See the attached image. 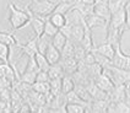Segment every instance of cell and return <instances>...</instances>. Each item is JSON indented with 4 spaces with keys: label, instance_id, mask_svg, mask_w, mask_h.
<instances>
[{
    "label": "cell",
    "instance_id": "cell-11",
    "mask_svg": "<svg viewBox=\"0 0 130 113\" xmlns=\"http://www.w3.org/2000/svg\"><path fill=\"white\" fill-rule=\"evenodd\" d=\"M32 89L37 92L48 95L51 92V82L49 81H36L35 84L32 85Z\"/></svg>",
    "mask_w": 130,
    "mask_h": 113
},
{
    "label": "cell",
    "instance_id": "cell-24",
    "mask_svg": "<svg viewBox=\"0 0 130 113\" xmlns=\"http://www.w3.org/2000/svg\"><path fill=\"white\" fill-rule=\"evenodd\" d=\"M81 3L85 4V5H94L96 0H81Z\"/></svg>",
    "mask_w": 130,
    "mask_h": 113
},
{
    "label": "cell",
    "instance_id": "cell-13",
    "mask_svg": "<svg viewBox=\"0 0 130 113\" xmlns=\"http://www.w3.org/2000/svg\"><path fill=\"white\" fill-rule=\"evenodd\" d=\"M109 103L106 102V100H94L92 102V106H91V109L93 112H106L108 111Z\"/></svg>",
    "mask_w": 130,
    "mask_h": 113
},
{
    "label": "cell",
    "instance_id": "cell-16",
    "mask_svg": "<svg viewBox=\"0 0 130 113\" xmlns=\"http://www.w3.org/2000/svg\"><path fill=\"white\" fill-rule=\"evenodd\" d=\"M75 90V84L72 81V79H70L69 76H65L63 78V81H61V92L63 93H69Z\"/></svg>",
    "mask_w": 130,
    "mask_h": 113
},
{
    "label": "cell",
    "instance_id": "cell-22",
    "mask_svg": "<svg viewBox=\"0 0 130 113\" xmlns=\"http://www.w3.org/2000/svg\"><path fill=\"white\" fill-rule=\"evenodd\" d=\"M61 52H63V53H61L63 58H74V56H75V48H74V46L70 44L69 42L65 44V47L63 48Z\"/></svg>",
    "mask_w": 130,
    "mask_h": 113
},
{
    "label": "cell",
    "instance_id": "cell-20",
    "mask_svg": "<svg viewBox=\"0 0 130 113\" xmlns=\"http://www.w3.org/2000/svg\"><path fill=\"white\" fill-rule=\"evenodd\" d=\"M65 112H86V107L80 106V103H74V102H69L66 106H65Z\"/></svg>",
    "mask_w": 130,
    "mask_h": 113
},
{
    "label": "cell",
    "instance_id": "cell-17",
    "mask_svg": "<svg viewBox=\"0 0 130 113\" xmlns=\"http://www.w3.org/2000/svg\"><path fill=\"white\" fill-rule=\"evenodd\" d=\"M72 4H74L72 1H61V3H59V4L55 5V7H54V10H53V12H52V14L58 12V14L64 15L65 12H68V11L70 10V7H71Z\"/></svg>",
    "mask_w": 130,
    "mask_h": 113
},
{
    "label": "cell",
    "instance_id": "cell-10",
    "mask_svg": "<svg viewBox=\"0 0 130 113\" xmlns=\"http://www.w3.org/2000/svg\"><path fill=\"white\" fill-rule=\"evenodd\" d=\"M35 60H36L37 65H38V68H39V70H43V71H48L51 69V63L48 62V59L45 58L43 53H41V52H38L36 55H35Z\"/></svg>",
    "mask_w": 130,
    "mask_h": 113
},
{
    "label": "cell",
    "instance_id": "cell-8",
    "mask_svg": "<svg viewBox=\"0 0 130 113\" xmlns=\"http://www.w3.org/2000/svg\"><path fill=\"white\" fill-rule=\"evenodd\" d=\"M60 64V63H59ZM61 68L64 73H75L79 70V64L74 58H64L63 63H61Z\"/></svg>",
    "mask_w": 130,
    "mask_h": 113
},
{
    "label": "cell",
    "instance_id": "cell-3",
    "mask_svg": "<svg viewBox=\"0 0 130 113\" xmlns=\"http://www.w3.org/2000/svg\"><path fill=\"white\" fill-rule=\"evenodd\" d=\"M96 85L101 90H103V91H106V92H109V91L112 92L114 90V87H116V84L113 82V80L109 78L104 71L102 73L100 76L96 78Z\"/></svg>",
    "mask_w": 130,
    "mask_h": 113
},
{
    "label": "cell",
    "instance_id": "cell-19",
    "mask_svg": "<svg viewBox=\"0 0 130 113\" xmlns=\"http://www.w3.org/2000/svg\"><path fill=\"white\" fill-rule=\"evenodd\" d=\"M64 73L63 68L60 64H54L52 65L51 69L48 70V75H49V79H55V78H61V74Z\"/></svg>",
    "mask_w": 130,
    "mask_h": 113
},
{
    "label": "cell",
    "instance_id": "cell-4",
    "mask_svg": "<svg viewBox=\"0 0 130 113\" xmlns=\"http://www.w3.org/2000/svg\"><path fill=\"white\" fill-rule=\"evenodd\" d=\"M93 14L97 16H101L104 20H109L110 16H112V11L109 9V5L106 1H100V3H96L93 5Z\"/></svg>",
    "mask_w": 130,
    "mask_h": 113
},
{
    "label": "cell",
    "instance_id": "cell-6",
    "mask_svg": "<svg viewBox=\"0 0 130 113\" xmlns=\"http://www.w3.org/2000/svg\"><path fill=\"white\" fill-rule=\"evenodd\" d=\"M91 52L98 53V54H101V55L106 56V58H108V59L112 60L114 54H116V48H114L113 43L108 42V43H106V44H103V46H101V47H98V48H93Z\"/></svg>",
    "mask_w": 130,
    "mask_h": 113
},
{
    "label": "cell",
    "instance_id": "cell-25",
    "mask_svg": "<svg viewBox=\"0 0 130 113\" xmlns=\"http://www.w3.org/2000/svg\"><path fill=\"white\" fill-rule=\"evenodd\" d=\"M63 1H72V0H63Z\"/></svg>",
    "mask_w": 130,
    "mask_h": 113
},
{
    "label": "cell",
    "instance_id": "cell-1",
    "mask_svg": "<svg viewBox=\"0 0 130 113\" xmlns=\"http://www.w3.org/2000/svg\"><path fill=\"white\" fill-rule=\"evenodd\" d=\"M9 9H10V17H9V21H10V25L14 30H20L23 26H26L27 23L31 20V15L27 11H23V10H20L15 6L12 3H9Z\"/></svg>",
    "mask_w": 130,
    "mask_h": 113
},
{
    "label": "cell",
    "instance_id": "cell-15",
    "mask_svg": "<svg viewBox=\"0 0 130 113\" xmlns=\"http://www.w3.org/2000/svg\"><path fill=\"white\" fill-rule=\"evenodd\" d=\"M61 81H63V78H55L49 80V82H51V92L53 96H57L59 93H61Z\"/></svg>",
    "mask_w": 130,
    "mask_h": 113
},
{
    "label": "cell",
    "instance_id": "cell-26",
    "mask_svg": "<svg viewBox=\"0 0 130 113\" xmlns=\"http://www.w3.org/2000/svg\"><path fill=\"white\" fill-rule=\"evenodd\" d=\"M102 1H109V0H102Z\"/></svg>",
    "mask_w": 130,
    "mask_h": 113
},
{
    "label": "cell",
    "instance_id": "cell-14",
    "mask_svg": "<svg viewBox=\"0 0 130 113\" xmlns=\"http://www.w3.org/2000/svg\"><path fill=\"white\" fill-rule=\"evenodd\" d=\"M0 60L10 64V46L6 43L0 42Z\"/></svg>",
    "mask_w": 130,
    "mask_h": 113
},
{
    "label": "cell",
    "instance_id": "cell-21",
    "mask_svg": "<svg viewBox=\"0 0 130 113\" xmlns=\"http://www.w3.org/2000/svg\"><path fill=\"white\" fill-rule=\"evenodd\" d=\"M59 31V28L57 26H54L53 23L51 22V20L45 21V26H44V35L49 36V37H53L57 32Z\"/></svg>",
    "mask_w": 130,
    "mask_h": 113
},
{
    "label": "cell",
    "instance_id": "cell-2",
    "mask_svg": "<svg viewBox=\"0 0 130 113\" xmlns=\"http://www.w3.org/2000/svg\"><path fill=\"white\" fill-rule=\"evenodd\" d=\"M29 9H32L33 14L39 16V15H48L52 14L55 5L52 4V3H48V1H35L32 3L31 5H28Z\"/></svg>",
    "mask_w": 130,
    "mask_h": 113
},
{
    "label": "cell",
    "instance_id": "cell-18",
    "mask_svg": "<svg viewBox=\"0 0 130 113\" xmlns=\"http://www.w3.org/2000/svg\"><path fill=\"white\" fill-rule=\"evenodd\" d=\"M0 42L1 43H6L9 46H16L17 44V41L14 36L11 33H7V32H4V31H0Z\"/></svg>",
    "mask_w": 130,
    "mask_h": 113
},
{
    "label": "cell",
    "instance_id": "cell-12",
    "mask_svg": "<svg viewBox=\"0 0 130 113\" xmlns=\"http://www.w3.org/2000/svg\"><path fill=\"white\" fill-rule=\"evenodd\" d=\"M49 20H51V22L54 26H57L58 28H64L66 26V20H65V16L63 14L54 12V14H52Z\"/></svg>",
    "mask_w": 130,
    "mask_h": 113
},
{
    "label": "cell",
    "instance_id": "cell-23",
    "mask_svg": "<svg viewBox=\"0 0 130 113\" xmlns=\"http://www.w3.org/2000/svg\"><path fill=\"white\" fill-rule=\"evenodd\" d=\"M49 75H48V71H43V70H39L38 74H37V78L36 81H49Z\"/></svg>",
    "mask_w": 130,
    "mask_h": 113
},
{
    "label": "cell",
    "instance_id": "cell-7",
    "mask_svg": "<svg viewBox=\"0 0 130 113\" xmlns=\"http://www.w3.org/2000/svg\"><path fill=\"white\" fill-rule=\"evenodd\" d=\"M44 55L48 59V62L51 63V65H54V64H58L60 60V50H58L53 46V43H51L45 50Z\"/></svg>",
    "mask_w": 130,
    "mask_h": 113
},
{
    "label": "cell",
    "instance_id": "cell-9",
    "mask_svg": "<svg viewBox=\"0 0 130 113\" xmlns=\"http://www.w3.org/2000/svg\"><path fill=\"white\" fill-rule=\"evenodd\" d=\"M53 46L57 48L58 50H63V48L65 47V44L68 43V38H66V35L64 32H57L55 35L53 36Z\"/></svg>",
    "mask_w": 130,
    "mask_h": 113
},
{
    "label": "cell",
    "instance_id": "cell-5",
    "mask_svg": "<svg viewBox=\"0 0 130 113\" xmlns=\"http://www.w3.org/2000/svg\"><path fill=\"white\" fill-rule=\"evenodd\" d=\"M26 10L29 12V10L26 7ZM31 15V12H29ZM31 26L33 28V31L37 33V37H41L42 35H44V26H45V22L39 17V16H37V15H31Z\"/></svg>",
    "mask_w": 130,
    "mask_h": 113
}]
</instances>
